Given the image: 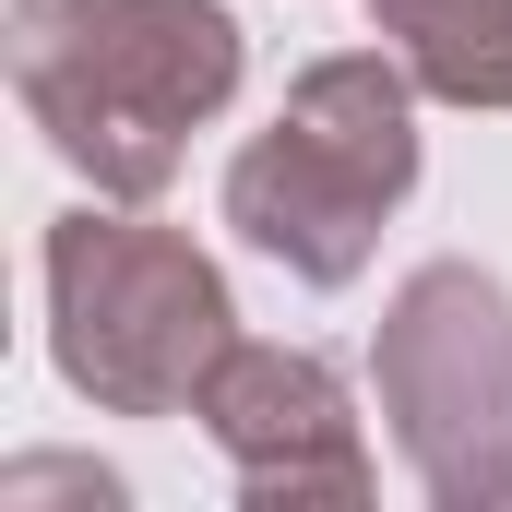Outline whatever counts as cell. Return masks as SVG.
I'll list each match as a JSON object with an SVG mask.
<instances>
[{"label":"cell","instance_id":"cell-7","mask_svg":"<svg viewBox=\"0 0 512 512\" xmlns=\"http://www.w3.org/2000/svg\"><path fill=\"white\" fill-rule=\"evenodd\" d=\"M36 489H96V501H120L108 465H12V501H36Z\"/></svg>","mask_w":512,"mask_h":512},{"label":"cell","instance_id":"cell-1","mask_svg":"<svg viewBox=\"0 0 512 512\" xmlns=\"http://www.w3.org/2000/svg\"><path fill=\"white\" fill-rule=\"evenodd\" d=\"M239 12L227 0H12L0 72L72 179L108 203H155L191 131L239 96Z\"/></svg>","mask_w":512,"mask_h":512},{"label":"cell","instance_id":"cell-6","mask_svg":"<svg viewBox=\"0 0 512 512\" xmlns=\"http://www.w3.org/2000/svg\"><path fill=\"white\" fill-rule=\"evenodd\" d=\"M370 36L441 108H512V0H370Z\"/></svg>","mask_w":512,"mask_h":512},{"label":"cell","instance_id":"cell-5","mask_svg":"<svg viewBox=\"0 0 512 512\" xmlns=\"http://www.w3.org/2000/svg\"><path fill=\"white\" fill-rule=\"evenodd\" d=\"M203 441L227 453V477H239V501L262 512H358L370 501V441H358V393L334 358H310V346H227V370L203 382Z\"/></svg>","mask_w":512,"mask_h":512},{"label":"cell","instance_id":"cell-2","mask_svg":"<svg viewBox=\"0 0 512 512\" xmlns=\"http://www.w3.org/2000/svg\"><path fill=\"white\" fill-rule=\"evenodd\" d=\"M417 191V72L393 48H334L227 155V227L298 286H358L393 203Z\"/></svg>","mask_w":512,"mask_h":512},{"label":"cell","instance_id":"cell-4","mask_svg":"<svg viewBox=\"0 0 512 512\" xmlns=\"http://www.w3.org/2000/svg\"><path fill=\"white\" fill-rule=\"evenodd\" d=\"M393 453L441 512H512V286L477 262H417L370 334Z\"/></svg>","mask_w":512,"mask_h":512},{"label":"cell","instance_id":"cell-3","mask_svg":"<svg viewBox=\"0 0 512 512\" xmlns=\"http://www.w3.org/2000/svg\"><path fill=\"white\" fill-rule=\"evenodd\" d=\"M227 346L239 298L203 239L155 227L143 203L108 215V191L48 227V358L96 417H191Z\"/></svg>","mask_w":512,"mask_h":512}]
</instances>
